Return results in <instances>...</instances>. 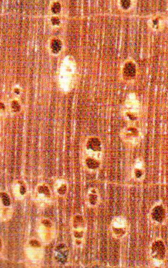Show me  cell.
<instances>
[{
	"label": "cell",
	"instance_id": "7402d4cb",
	"mask_svg": "<svg viewBox=\"0 0 168 268\" xmlns=\"http://www.w3.org/2000/svg\"><path fill=\"white\" fill-rule=\"evenodd\" d=\"M20 190V193L22 195H24L26 193V188L24 186H21Z\"/></svg>",
	"mask_w": 168,
	"mask_h": 268
},
{
	"label": "cell",
	"instance_id": "ba28073f",
	"mask_svg": "<svg viewBox=\"0 0 168 268\" xmlns=\"http://www.w3.org/2000/svg\"><path fill=\"white\" fill-rule=\"evenodd\" d=\"M86 165L91 169H96L100 166V163L97 160L92 158H88L86 161Z\"/></svg>",
	"mask_w": 168,
	"mask_h": 268
},
{
	"label": "cell",
	"instance_id": "ffe728a7",
	"mask_svg": "<svg viewBox=\"0 0 168 268\" xmlns=\"http://www.w3.org/2000/svg\"><path fill=\"white\" fill-rule=\"evenodd\" d=\"M43 224H44L46 227H48V228H50V227H51V226H52L51 222H50L49 221H48V220H44V221H43Z\"/></svg>",
	"mask_w": 168,
	"mask_h": 268
},
{
	"label": "cell",
	"instance_id": "44dd1931",
	"mask_svg": "<svg viewBox=\"0 0 168 268\" xmlns=\"http://www.w3.org/2000/svg\"><path fill=\"white\" fill-rule=\"evenodd\" d=\"M82 235H83L82 232H74V236L75 237L81 238L82 237Z\"/></svg>",
	"mask_w": 168,
	"mask_h": 268
},
{
	"label": "cell",
	"instance_id": "4fadbf2b",
	"mask_svg": "<svg viewBox=\"0 0 168 268\" xmlns=\"http://www.w3.org/2000/svg\"><path fill=\"white\" fill-rule=\"evenodd\" d=\"M60 9H61V6H60V4L58 2H56L53 3V6L52 7V11L53 13H59L60 11Z\"/></svg>",
	"mask_w": 168,
	"mask_h": 268
},
{
	"label": "cell",
	"instance_id": "7a4b0ae2",
	"mask_svg": "<svg viewBox=\"0 0 168 268\" xmlns=\"http://www.w3.org/2000/svg\"><path fill=\"white\" fill-rule=\"evenodd\" d=\"M166 209L162 203L156 204L150 211V218L154 223L162 224L166 218Z\"/></svg>",
	"mask_w": 168,
	"mask_h": 268
},
{
	"label": "cell",
	"instance_id": "d6986e66",
	"mask_svg": "<svg viewBox=\"0 0 168 268\" xmlns=\"http://www.w3.org/2000/svg\"><path fill=\"white\" fill-rule=\"evenodd\" d=\"M52 22L54 25H58L60 23V20L58 17H53V18L52 19Z\"/></svg>",
	"mask_w": 168,
	"mask_h": 268
},
{
	"label": "cell",
	"instance_id": "9c48e42d",
	"mask_svg": "<svg viewBox=\"0 0 168 268\" xmlns=\"http://www.w3.org/2000/svg\"><path fill=\"white\" fill-rule=\"evenodd\" d=\"M143 175H144V172H143V169L141 167H139L137 166V167L134 169V175L137 179H141L143 178Z\"/></svg>",
	"mask_w": 168,
	"mask_h": 268
},
{
	"label": "cell",
	"instance_id": "e0dca14e",
	"mask_svg": "<svg viewBox=\"0 0 168 268\" xmlns=\"http://www.w3.org/2000/svg\"><path fill=\"white\" fill-rule=\"evenodd\" d=\"M29 243L30 244V245L32 247H40V243H39V242L36 240H32L29 242Z\"/></svg>",
	"mask_w": 168,
	"mask_h": 268
},
{
	"label": "cell",
	"instance_id": "277c9868",
	"mask_svg": "<svg viewBox=\"0 0 168 268\" xmlns=\"http://www.w3.org/2000/svg\"><path fill=\"white\" fill-rule=\"evenodd\" d=\"M66 245L64 243H60L56 246L55 248V251L58 253L56 254L55 258L57 262L62 264H65L68 259V251L66 249Z\"/></svg>",
	"mask_w": 168,
	"mask_h": 268
},
{
	"label": "cell",
	"instance_id": "3957f363",
	"mask_svg": "<svg viewBox=\"0 0 168 268\" xmlns=\"http://www.w3.org/2000/svg\"><path fill=\"white\" fill-rule=\"evenodd\" d=\"M117 219V221L114 223L113 231L118 237H122L126 234L127 222L124 217H118Z\"/></svg>",
	"mask_w": 168,
	"mask_h": 268
},
{
	"label": "cell",
	"instance_id": "5b68a950",
	"mask_svg": "<svg viewBox=\"0 0 168 268\" xmlns=\"http://www.w3.org/2000/svg\"><path fill=\"white\" fill-rule=\"evenodd\" d=\"M87 148L94 151H100L101 150V142L96 137L90 138L88 141Z\"/></svg>",
	"mask_w": 168,
	"mask_h": 268
},
{
	"label": "cell",
	"instance_id": "8992f818",
	"mask_svg": "<svg viewBox=\"0 0 168 268\" xmlns=\"http://www.w3.org/2000/svg\"><path fill=\"white\" fill-rule=\"evenodd\" d=\"M124 73L128 77H134L136 74V68L134 64L130 63L126 64V65L124 67Z\"/></svg>",
	"mask_w": 168,
	"mask_h": 268
},
{
	"label": "cell",
	"instance_id": "8fae6325",
	"mask_svg": "<svg viewBox=\"0 0 168 268\" xmlns=\"http://www.w3.org/2000/svg\"><path fill=\"white\" fill-rule=\"evenodd\" d=\"M1 197L3 205L5 206H9L11 204V202L9 195L5 192H2L1 193Z\"/></svg>",
	"mask_w": 168,
	"mask_h": 268
},
{
	"label": "cell",
	"instance_id": "ac0fdd59",
	"mask_svg": "<svg viewBox=\"0 0 168 268\" xmlns=\"http://www.w3.org/2000/svg\"><path fill=\"white\" fill-rule=\"evenodd\" d=\"M122 6L124 8V9H127L130 5V1H128V0H125V1H121Z\"/></svg>",
	"mask_w": 168,
	"mask_h": 268
},
{
	"label": "cell",
	"instance_id": "2e32d148",
	"mask_svg": "<svg viewBox=\"0 0 168 268\" xmlns=\"http://www.w3.org/2000/svg\"><path fill=\"white\" fill-rule=\"evenodd\" d=\"M90 202L92 205H95L96 203L97 200V196L95 194H91L90 195Z\"/></svg>",
	"mask_w": 168,
	"mask_h": 268
},
{
	"label": "cell",
	"instance_id": "30bf717a",
	"mask_svg": "<svg viewBox=\"0 0 168 268\" xmlns=\"http://www.w3.org/2000/svg\"><path fill=\"white\" fill-rule=\"evenodd\" d=\"M83 224V219L81 216H77L74 220V227L76 228H81Z\"/></svg>",
	"mask_w": 168,
	"mask_h": 268
},
{
	"label": "cell",
	"instance_id": "7c38bea8",
	"mask_svg": "<svg viewBox=\"0 0 168 268\" xmlns=\"http://www.w3.org/2000/svg\"><path fill=\"white\" fill-rule=\"evenodd\" d=\"M38 192L40 193L43 194L47 196H50V190H49L48 187L45 186H41L38 187Z\"/></svg>",
	"mask_w": 168,
	"mask_h": 268
},
{
	"label": "cell",
	"instance_id": "6da1fadb",
	"mask_svg": "<svg viewBox=\"0 0 168 268\" xmlns=\"http://www.w3.org/2000/svg\"><path fill=\"white\" fill-rule=\"evenodd\" d=\"M150 258L155 262L160 263L164 260L166 256V250L165 243L161 239L154 241L150 247Z\"/></svg>",
	"mask_w": 168,
	"mask_h": 268
},
{
	"label": "cell",
	"instance_id": "5bb4252c",
	"mask_svg": "<svg viewBox=\"0 0 168 268\" xmlns=\"http://www.w3.org/2000/svg\"><path fill=\"white\" fill-rule=\"evenodd\" d=\"M11 107L13 108V110L15 112H19V111H20V109H21L19 103L17 101H13V102H12Z\"/></svg>",
	"mask_w": 168,
	"mask_h": 268
},
{
	"label": "cell",
	"instance_id": "52a82bcc",
	"mask_svg": "<svg viewBox=\"0 0 168 268\" xmlns=\"http://www.w3.org/2000/svg\"><path fill=\"white\" fill-rule=\"evenodd\" d=\"M51 48L53 53H58L62 48V42L58 39L53 40L51 44Z\"/></svg>",
	"mask_w": 168,
	"mask_h": 268
},
{
	"label": "cell",
	"instance_id": "9a60e30c",
	"mask_svg": "<svg viewBox=\"0 0 168 268\" xmlns=\"http://www.w3.org/2000/svg\"><path fill=\"white\" fill-rule=\"evenodd\" d=\"M66 190H67V186L65 184H63L62 185L59 189L58 190V192L61 195H63L66 193Z\"/></svg>",
	"mask_w": 168,
	"mask_h": 268
}]
</instances>
